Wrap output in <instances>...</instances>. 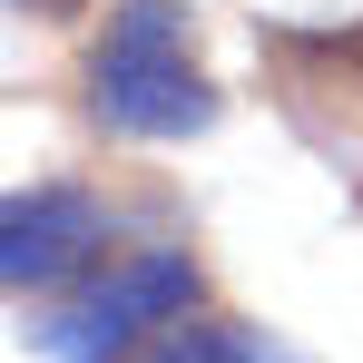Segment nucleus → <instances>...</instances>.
Listing matches in <instances>:
<instances>
[{"label": "nucleus", "mask_w": 363, "mask_h": 363, "mask_svg": "<svg viewBox=\"0 0 363 363\" xmlns=\"http://www.w3.org/2000/svg\"><path fill=\"white\" fill-rule=\"evenodd\" d=\"M10 10H40V20H79L89 0H10Z\"/></svg>", "instance_id": "nucleus-6"}, {"label": "nucleus", "mask_w": 363, "mask_h": 363, "mask_svg": "<svg viewBox=\"0 0 363 363\" xmlns=\"http://www.w3.org/2000/svg\"><path fill=\"white\" fill-rule=\"evenodd\" d=\"M99 236H108V216H99L89 186H20L10 216H0V275H10V295L60 285L69 265H89Z\"/></svg>", "instance_id": "nucleus-3"}, {"label": "nucleus", "mask_w": 363, "mask_h": 363, "mask_svg": "<svg viewBox=\"0 0 363 363\" xmlns=\"http://www.w3.org/2000/svg\"><path fill=\"white\" fill-rule=\"evenodd\" d=\"M177 314H196V265L186 255H128V265H108L99 295H79L50 324V363H118L147 324H177Z\"/></svg>", "instance_id": "nucleus-2"}, {"label": "nucleus", "mask_w": 363, "mask_h": 363, "mask_svg": "<svg viewBox=\"0 0 363 363\" xmlns=\"http://www.w3.org/2000/svg\"><path fill=\"white\" fill-rule=\"evenodd\" d=\"M138 363H295V354H275L265 334L216 324V314H177V324H157V344H138Z\"/></svg>", "instance_id": "nucleus-5"}, {"label": "nucleus", "mask_w": 363, "mask_h": 363, "mask_svg": "<svg viewBox=\"0 0 363 363\" xmlns=\"http://www.w3.org/2000/svg\"><path fill=\"white\" fill-rule=\"evenodd\" d=\"M89 118L108 138H196L216 118V79L186 40L177 0H118L89 50Z\"/></svg>", "instance_id": "nucleus-1"}, {"label": "nucleus", "mask_w": 363, "mask_h": 363, "mask_svg": "<svg viewBox=\"0 0 363 363\" xmlns=\"http://www.w3.org/2000/svg\"><path fill=\"white\" fill-rule=\"evenodd\" d=\"M265 50H275V69L304 99H363V20H344V30H275Z\"/></svg>", "instance_id": "nucleus-4"}]
</instances>
